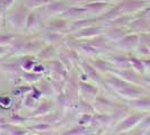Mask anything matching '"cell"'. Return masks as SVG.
Masks as SVG:
<instances>
[{
	"mask_svg": "<svg viewBox=\"0 0 150 135\" xmlns=\"http://www.w3.org/2000/svg\"><path fill=\"white\" fill-rule=\"evenodd\" d=\"M5 2H6V4H8V5H9V4L11 2V0H5Z\"/></svg>",
	"mask_w": 150,
	"mask_h": 135,
	"instance_id": "6da1fadb",
	"label": "cell"
}]
</instances>
